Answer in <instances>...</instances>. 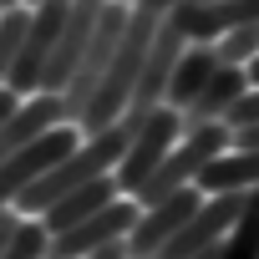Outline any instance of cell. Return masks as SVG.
Here are the masks:
<instances>
[{
  "instance_id": "e0dca14e",
  "label": "cell",
  "mask_w": 259,
  "mask_h": 259,
  "mask_svg": "<svg viewBox=\"0 0 259 259\" xmlns=\"http://www.w3.org/2000/svg\"><path fill=\"white\" fill-rule=\"evenodd\" d=\"M244 81H249V87H259V51L244 61Z\"/></svg>"
},
{
  "instance_id": "ffe728a7",
  "label": "cell",
  "mask_w": 259,
  "mask_h": 259,
  "mask_svg": "<svg viewBox=\"0 0 259 259\" xmlns=\"http://www.w3.org/2000/svg\"><path fill=\"white\" fill-rule=\"evenodd\" d=\"M21 6H36V0H21Z\"/></svg>"
},
{
  "instance_id": "ac0fdd59",
  "label": "cell",
  "mask_w": 259,
  "mask_h": 259,
  "mask_svg": "<svg viewBox=\"0 0 259 259\" xmlns=\"http://www.w3.org/2000/svg\"><path fill=\"white\" fill-rule=\"evenodd\" d=\"M193 259H219V244H208V249H198Z\"/></svg>"
},
{
  "instance_id": "7a4b0ae2",
  "label": "cell",
  "mask_w": 259,
  "mask_h": 259,
  "mask_svg": "<svg viewBox=\"0 0 259 259\" xmlns=\"http://www.w3.org/2000/svg\"><path fill=\"white\" fill-rule=\"evenodd\" d=\"M122 26H127V0H102V16H97V26H92V36H87V46H81L66 87H61V117H66V127L76 122V112L87 107L92 87L102 81V71H107V61H112V51L122 41Z\"/></svg>"
},
{
  "instance_id": "3957f363",
  "label": "cell",
  "mask_w": 259,
  "mask_h": 259,
  "mask_svg": "<svg viewBox=\"0 0 259 259\" xmlns=\"http://www.w3.org/2000/svg\"><path fill=\"white\" fill-rule=\"evenodd\" d=\"M178 138H183V112H178V107H168V102H158V107L138 122V133L127 138L122 158L112 163V188L127 198V193H133V188H138V183L163 163V153H168Z\"/></svg>"
},
{
  "instance_id": "8fae6325",
  "label": "cell",
  "mask_w": 259,
  "mask_h": 259,
  "mask_svg": "<svg viewBox=\"0 0 259 259\" xmlns=\"http://www.w3.org/2000/svg\"><path fill=\"white\" fill-rule=\"evenodd\" d=\"M46 229H41V219L36 213H21L16 219V229H11V239H6V249H0V259H46Z\"/></svg>"
},
{
  "instance_id": "6da1fadb",
  "label": "cell",
  "mask_w": 259,
  "mask_h": 259,
  "mask_svg": "<svg viewBox=\"0 0 259 259\" xmlns=\"http://www.w3.org/2000/svg\"><path fill=\"white\" fill-rule=\"evenodd\" d=\"M229 148V127L224 122H198V127H183V138L163 153V163L127 193L138 208H153L158 198H168L173 188H183V183H193V173L213 158V153H224Z\"/></svg>"
},
{
  "instance_id": "277c9868",
  "label": "cell",
  "mask_w": 259,
  "mask_h": 259,
  "mask_svg": "<svg viewBox=\"0 0 259 259\" xmlns=\"http://www.w3.org/2000/svg\"><path fill=\"white\" fill-rule=\"evenodd\" d=\"M143 208L133 203V198H112V203H102L97 213H87V219H76L71 229H61V234H51L46 239V259H81V254H92V249H102V244H112V239H122L127 229H133V219H138Z\"/></svg>"
},
{
  "instance_id": "9c48e42d",
  "label": "cell",
  "mask_w": 259,
  "mask_h": 259,
  "mask_svg": "<svg viewBox=\"0 0 259 259\" xmlns=\"http://www.w3.org/2000/svg\"><path fill=\"white\" fill-rule=\"evenodd\" d=\"M213 66H219V56H213V41H203V46H183V51H178V61H173V71H168L163 102L183 112V107L198 97V87L213 76Z\"/></svg>"
},
{
  "instance_id": "44dd1931",
  "label": "cell",
  "mask_w": 259,
  "mask_h": 259,
  "mask_svg": "<svg viewBox=\"0 0 259 259\" xmlns=\"http://www.w3.org/2000/svg\"><path fill=\"white\" fill-rule=\"evenodd\" d=\"M127 259H138V254H127Z\"/></svg>"
},
{
  "instance_id": "52a82bcc",
  "label": "cell",
  "mask_w": 259,
  "mask_h": 259,
  "mask_svg": "<svg viewBox=\"0 0 259 259\" xmlns=\"http://www.w3.org/2000/svg\"><path fill=\"white\" fill-rule=\"evenodd\" d=\"M117 198V188H112V173H102V178H87V183H76L71 193H61L56 203H46L36 219H41V229L46 234H61V229H71L76 219H87V213H97L102 203H112Z\"/></svg>"
},
{
  "instance_id": "4fadbf2b",
  "label": "cell",
  "mask_w": 259,
  "mask_h": 259,
  "mask_svg": "<svg viewBox=\"0 0 259 259\" xmlns=\"http://www.w3.org/2000/svg\"><path fill=\"white\" fill-rule=\"evenodd\" d=\"M254 51H259V21H254V26H234V31H224V36L213 41V56L229 61V66H244Z\"/></svg>"
},
{
  "instance_id": "ba28073f",
  "label": "cell",
  "mask_w": 259,
  "mask_h": 259,
  "mask_svg": "<svg viewBox=\"0 0 259 259\" xmlns=\"http://www.w3.org/2000/svg\"><path fill=\"white\" fill-rule=\"evenodd\" d=\"M249 81H244V66H229V61H219L213 66V76L198 87V97L183 107V127H198V122H219L229 107H234V97L244 92Z\"/></svg>"
},
{
  "instance_id": "5b68a950",
  "label": "cell",
  "mask_w": 259,
  "mask_h": 259,
  "mask_svg": "<svg viewBox=\"0 0 259 259\" xmlns=\"http://www.w3.org/2000/svg\"><path fill=\"white\" fill-rule=\"evenodd\" d=\"M61 122H66V117H61V97H51V92H31V97H21L16 112L0 122V163L16 158L31 138H41L46 127H61Z\"/></svg>"
},
{
  "instance_id": "9a60e30c",
  "label": "cell",
  "mask_w": 259,
  "mask_h": 259,
  "mask_svg": "<svg viewBox=\"0 0 259 259\" xmlns=\"http://www.w3.org/2000/svg\"><path fill=\"white\" fill-rule=\"evenodd\" d=\"M229 148H259V122H249V127H229Z\"/></svg>"
},
{
  "instance_id": "8992f818",
  "label": "cell",
  "mask_w": 259,
  "mask_h": 259,
  "mask_svg": "<svg viewBox=\"0 0 259 259\" xmlns=\"http://www.w3.org/2000/svg\"><path fill=\"white\" fill-rule=\"evenodd\" d=\"M254 183H259V148H224L193 173L198 193H244Z\"/></svg>"
},
{
  "instance_id": "5bb4252c",
  "label": "cell",
  "mask_w": 259,
  "mask_h": 259,
  "mask_svg": "<svg viewBox=\"0 0 259 259\" xmlns=\"http://www.w3.org/2000/svg\"><path fill=\"white\" fill-rule=\"evenodd\" d=\"M219 122H224V127H249V122H259V87H244Z\"/></svg>"
},
{
  "instance_id": "2e32d148",
  "label": "cell",
  "mask_w": 259,
  "mask_h": 259,
  "mask_svg": "<svg viewBox=\"0 0 259 259\" xmlns=\"http://www.w3.org/2000/svg\"><path fill=\"white\" fill-rule=\"evenodd\" d=\"M16 102H21V97H16V92H11V87H0V122H6V117H11V112H16Z\"/></svg>"
},
{
  "instance_id": "7c38bea8",
  "label": "cell",
  "mask_w": 259,
  "mask_h": 259,
  "mask_svg": "<svg viewBox=\"0 0 259 259\" xmlns=\"http://www.w3.org/2000/svg\"><path fill=\"white\" fill-rule=\"evenodd\" d=\"M26 21H31L26 6H6V11H0V87H6V71H11L16 46H21V36H26Z\"/></svg>"
},
{
  "instance_id": "30bf717a",
  "label": "cell",
  "mask_w": 259,
  "mask_h": 259,
  "mask_svg": "<svg viewBox=\"0 0 259 259\" xmlns=\"http://www.w3.org/2000/svg\"><path fill=\"white\" fill-rule=\"evenodd\" d=\"M219 259H259V183L244 188L229 234L219 239Z\"/></svg>"
},
{
  "instance_id": "d6986e66",
  "label": "cell",
  "mask_w": 259,
  "mask_h": 259,
  "mask_svg": "<svg viewBox=\"0 0 259 259\" xmlns=\"http://www.w3.org/2000/svg\"><path fill=\"white\" fill-rule=\"evenodd\" d=\"M6 6H21V0H0V11H6Z\"/></svg>"
}]
</instances>
